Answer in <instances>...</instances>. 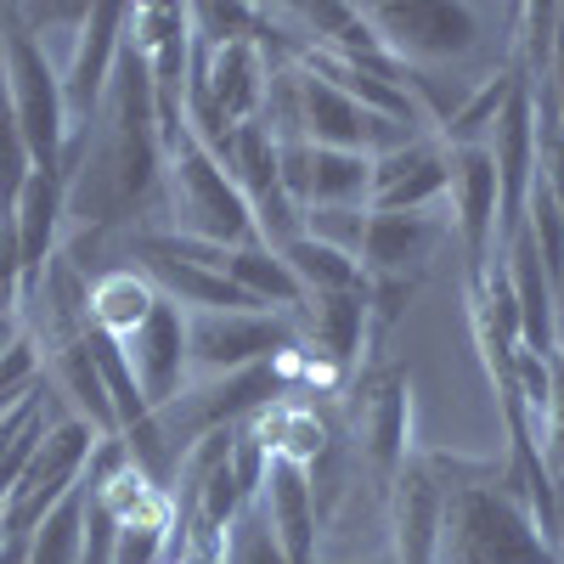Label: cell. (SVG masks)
<instances>
[{
	"label": "cell",
	"mask_w": 564,
	"mask_h": 564,
	"mask_svg": "<svg viewBox=\"0 0 564 564\" xmlns=\"http://www.w3.org/2000/svg\"><path fill=\"white\" fill-rule=\"evenodd\" d=\"M63 175H68V215L85 226L130 220L164 186V141H159L153 85L130 45L119 52L97 124L63 159Z\"/></svg>",
	"instance_id": "1"
},
{
	"label": "cell",
	"mask_w": 564,
	"mask_h": 564,
	"mask_svg": "<svg viewBox=\"0 0 564 564\" xmlns=\"http://www.w3.org/2000/svg\"><path fill=\"white\" fill-rule=\"evenodd\" d=\"M446 513H441V547L435 564H558V553L542 542L531 508L520 497L513 468L502 480H441Z\"/></svg>",
	"instance_id": "2"
},
{
	"label": "cell",
	"mask_w": 564,
	"mask_h": 564,
	"mask_svg": "<svg viewBox=\"0 0 564 564\" xmlns=\"http://www.w3.org/2000/svg\"><path fill=\"white\" fill-rule=\"evenodd\" d=\"M164 209H170V231L198 243H220V249H243L260 243L254 238V209L243 198V186L220 170V159L204 148L198 135H186L164 153Z\"/></svg>",
	"instance_id": "3"
},
{
	"label": "cell",
	"mask_w": 564,
	"mask_h": 564,
	"mask_svg": "<svg viewBox=\"0 0 564 564\" xmlns=\"http://www.w3.org/2000/svg\"><path fill=\"white\" fill-rule=\"evenodd\" d=\"M0 74H7V97L18 113V130L29 141L34 170H63L68 153V113H63V74L52 52L12 18L0 29Z\"/></svg>",
	"instance_id": "4"
},
{
	"label": "cell",
	"mask_w": 564,
	"mask_h": 564,
	"mask_svg": "<svg viewBox=\"0 0 564 564\" xmlns=\"http://www.w3.org/2000/svg\"><path fill=\"white\" fill-rule=\"evenodd\" d=\"M97 441L102 435L90 430L85 417H74V412L52 417V430H45V441L34 446L29 468L18 475V486L7 491V508H0V536L23 547L45 513H52L85 480V463H90V452H97Z\"/></svg>",
	"instance_id": "5"
},
{
	"label": "cell",
	"mask_w": 564,
	"mask_h": 564,
	"mask_svg": "<svg viewBox=\"0 0 564 564\" xmlns=\"http://www.w3.org/2000/svg\"><path fill=\"white\" fill-rule=\"evenodd\" d=\"M300 350L294 316L276 311H186V367L193 379H226Z\"/></svg>",
	"instance_id": "6"
},
{
	"label": "cell",
	"mask_w": 564,
	"mask_h": 564,
	"mask_svg": "<svg viewBox=\"0 0 564 564\" xmlns=\"http://www.w3.org/2000/svg\"><path fill=\"white\" fill-rule=\"evenodd\" d=\"M367 23L379 45L406 68H441L463 63L480 45V12L446 7V0H406V7H367Z\"/></svg>",
	"instance_id": "7"
},
{
	"label": "cell",
	"mask_w": 564,
	"mask_h": 564,
	"mask_svg": "<svg viewBox=\"0 0 564 564\" xmlns=\"http://www.w3.org/2000/svg\"><path fill=\"white\" fill-rule=\"evenodd\" d=\"M124 18H130V7H90L85 23L74 29L68 63L57 68L63 74V113H68V153L85 141V130L97 124V108L108 97V79H113L119 52H124Z\"/></svg>",
	"instance_id": "8"
},
{
	"label": "cell",
	"mask_w": 564,
	"mask_h": 564,
	"mask_svg": "<svg viewBox=\"0 0 564 564\" xmlns=\"http://www.w3.org/2000/svg\"><path fill=\"white\" fill-rule=\"evenodd\" d=\"M356 446H361L367 468L384 486L401 475V463L412 457V390H406V372L379 367V372L361 379V390H356Z\"/></svg>",
	"instance_id": "9"
},
{
	"label": "cell",
	"mask_w": 564,
	"mask_h": 564,
	"mask_svg": "<svg viewBox=\"0 0 564 564\" xmlns=\"http://www.w3.org/2000/svg\"><path fill=\"white\" fill-rule=\"evenodd\" d=\"M135 384H141V401H148L153 412L175 406L186 395V384H193V367H186V311L175 300L159 294L153 316L135 327L130 339H119Z\"/></svg>",
	"instance_id": "10"
},
{
	"label": "cell",
	"mask_w": 564,
	"mask_h": 564,
	"mask_svg": "<svg viewBox=\"0 0 564 564\" xmlns=\"http://www.w3.org/2000/svg\"><path fill=\"white\" fill-rule=\"evenodd\" d=\"M452 153V226L468 260V282H480L497 260V164L486 148H446Z\"/></svg>",
	"instance_id": "11"
},
{
	"label": "cell",
	"mask_w": 564,
	"mask_h": 564,
	"mask_svg": "<svg viewBox=\"0 0 564 564\" xmlns=\"http://www.w3.org/2000/svg\"><path fill=\"white\" fill-rule=\"evenodd\" d=\"M452 153L441 135H412L406 148L372 159V215H435L446 198Z\"/></svg>",
	"instance_id": "12"
},
{
	"label": "cell",
	"mask_w": 564,
	"mask_h": 564,
	"mask_svg": "<svg viewBox=\"0 0 564 564\" xmlns=\"http://www.w3.org/2000/svg\"><path fill=\"white\" fill-rule=\"evenodd\" d=\"M260 513H265V525L282 547V558L289 564H316V525H322V502H316V486L300 463L289 457H271L265 463V480H260Z\"/></svg>",
	"instance_id": "13"
},
{
	"label": "cell",
	"mask_w": 564,
	"mask_h": 564,
	"mask_svg": "<svg viewBox=\"0 0 564 564\" xmlns=\"http://www.w3.org/2000/svg\"><path fill=\"white\" fill-rule=\"evenodd\" d=\"M441 513H446L441 475L430 468V457H406L401 475L390 480V531H395V558L401 564H435Z\"/></svg>",
	"instance_id": "14"
},
{
	"label": "cell",
	"mask_w": 564,
	"mask_h": 564,
	"mask_svg": "<svg viewBox=\"0 0 564 564\" xmlns=\"http://www.w3.org/2000/svg\"><path fill=\"white\" fill-rule=\"evenodd\" d=\"M12 231H18V254H23V300L34 294L40 271L52 265L57 238H63V220H68V175L63 170H34L23 181V193L12 204Z\"/></svg>",
	"instance_id": "15"
},
{
	"label": "cell",
	"mask_w": 564,
	"mask_h": 564,
	"mask_svg": "<svg viewBox=\"0 0 564 564\" xmlns=\"http://www.w3.org/2000/svg\"><path fill=\"white\" fill-rule=\"evenodd\" d=\"M446 220L435 215H367L361 271L367 276H417L423 260H435Z\"/></svg>",
	"instance_id": "16"
},
{
	"label": "cell",
	"mask_w": 564,
	"mask_h": 564,
	"mask_svg": "<svg viewBox=\"0 0 564 564\" xmlns=\"http://www.w3.org/2000/svg\"><path fill=\"white\" fill-rule=\"evenodd\" d=\"M153 305H159V289H153V282L141 276L135 265L102 271L97 282H90V294H85L90 327H97V334H108V339H130L135 327L153 316Z\"/></svg>",
	"instance_id": "17"
},
{
	"label": "cell",
	"mask_w": 564,
	"mask_h": 564,
	"mask_svg": "<svg viewBox=\"0 0 564 564\" xmlns=\"http://www.w3.org/2000/svg\"><path fill=\"white\" fill-rule=\"evenodd\" d=\"M249 430L260 435L265 457H289V463L305 468V475L327 457V430H322V417H316L311 406H300V401H271L265 412L249 417Z\"/></svg>",
	"instance_id": "18"
},
{
	"label": "cell",
	"mask_w": 564,
	"mask_h": 564,
	"mask_svg": "<svg viewBox=\"0 0 564 564\" xmlns=\"http://www.w3.org/2000/svg\"><path fill=\"white\" fill-rule=\"evenodd\" d=\"M226 276L238 282V289H243L260 311L294 316V311L305 305V289L294 282L289 260H282L276 249H265V243H243V249H231V254H226Z\"/></svg>",
	"instance_id": "19"
},
{
	"label": "cell",
	"mask_w": 564,
	"mask_h": 564,
	"mask_svg": "<svg viewBox=\"0 0 564 564\" xmlns=\"http://www.w3.org/2000/svg\"><path fill=\"white\" fill-rule=\"evenodd\" d=\"M520 85H525L520 63H502L497 74H486L475 90H468V102L457 108V119L441 130V141H446V148H480V141L491 135V124H497V113L508 108V97Z\"/></svg>",
	"instance_id": "20"
},
{
	"label": "cell",
	"mask_w": 564,
	"mask_h": 564,
	"mask_svg": "<svg viewBox=\"0 0 564 564\" xmlns=\"http://www.w3.org/2000/svg\"><path fill=\"white\" fill-rule=\"evenodd\" d=\"M276 254L289 260V271H294V282H300L305 294H345V289H361V282H367L361 260H350V254H339V249L305 238V231H300L289 249H276Z\"/></svg>",
	"instance_id": "21"
},
{
	"label": "cell",
	"mask_w": 564,
	"mask_h": 564,
	"mask_svg": "<svg viewBox=\"0 0 564 564\" xmlns=\"http://www.w3.org/2000/svg\"><path fill=\"white\" fill-rule=\"evenodd\" d=\"M85 480L45 513V520L34 525V536L23 542V564H79V542H85Z\"/></svg>",
	"instance_id": "22"
},
{
	"label": "cell",
	"mask_w": 564,
	"mask_h": 564,
	"mask_svg": "<svg viewBox=\"0 0 564 564\" xmlns=\"http://www.w3.org/2000/svg\"><path fill=\"white\" fill-rule=\"evenodd\" d=\"M29 175H34V159H29V141H23L12 97H7V74H0V215H12Z\"/></svg>",
	"instance_id": "23"
},
{
	"label": "cell",
	"mask_w": 564,
	"mask_h": 564,
	"mask_svg": "<svg viewBox=\"0 0 564 564\" xmlns=\"http://www.w3.org/2000/svg\"><path fill=\"white\" fill-rule=\"evenodd\" d=\"M220 564H289L282 547H276V536H271V525H265L260 502H249L238 520H231V531L220 542Z\"/></svg>",
	"instance_id": "24"
},
{
	"label": "cell",
	"mask_w": 564,
	"mask_h": 564,
	"mask_svg": "<svg viewBox=\"0 0 564 564\" xmlns=\"http://www.w3.org/2000/svg\"><path fill=\"white\" fill-rule=\"evenodd\" d=\"M40 384H45L40 350H34L29 334H18L7 350H0V412H12V406H23L29 395H40Z\"/></svg>",
	"instance_id": "25"
},
{
	"label": "cell",
	"mask_w": 564,
	"mask_h": 564,
	"mask_svg": "<svg viewBox=\"0 0 564 564\" xmlns=\"http://www.w3.org/2000/svg\"><path fill=\"white\" fill-rule=\"evenodd\" d=\"M367 215H372V209H305L300 226H305V238H316V243H327V249H339V254L361 260Z\"/></svg>",
	"instance_id": "26"
},
{
	"label": "cell",
	"mask_w": 564,
	"mask_h": 564,
	"mask_svg": "<svg viewBox=\"0 0 564 564\" xmlns=\"http://www.w3.org/2000/svg\"><path fill=\"white\" fill-rule=\"evenodd\" d=\"M18 311H23V254H18L12 220L0 215V316L18 322Z\"/></svg>",
	"instance_id": "27"
},
{
	"label": "cell",
	"mask_w": 564,
	"mask_h": 564,
	"mask_svg": "<svg viewBox=\"0 0 564 564\" xmlns=\"http://www.w3.org/2000/svg\"><path fill=\"white\" fill-rule=\"evenodd\" d=\"M553 553L564 564V475L553 480Z\"/></svg>",
	"instance_id": "28"
},
{
	"label": "cell",
	"mask_w": 564,
	"mask_h": 564,
	"mask_svg": "<svg viewBox=\"0 0 564 564\" xmlns=\"http://www.w3.org/2000/svg\"><path fill=\"white\" fill-rule=\"evenodd\" d=\"M553 356L564 361V276L553 282Z\"/></svg>",
	"instance_id": "29"
},
{
	"label": "cell",
	"mask_w": 564,
	"mask_h": 564,
	"mask_svg": "<svg viewBox=\"0 0 564 564\" xmlns=\"http://www.w3.org/2000/svg\"><path fill=\"white\" fill-rule=\"evenodd\" d=\"M18 334H23V327H18V322H12V316H0V350H7V345H12V339H18Z\"/></svg>",
	"instance_id": "30"
},
{
	"label": "cell",
	"mask_w": 564,
	"mask_h": 564,
	"mask_svg": "<svg viewBox=\"0 0 564 564\" xmlns=\"http://www.w3.org/2000/svg\"><path fill=\"white\" fill-rule=\"evenodd\" d=\"M0 508H7V497H0ZM0 542H7V536H0Z\"/></svg>",
	"instance_id": "31"
}]
</instances>
